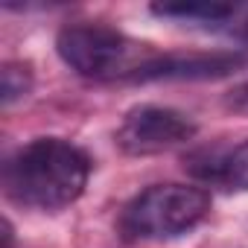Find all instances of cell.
I'll use <instances>...</instances> for the list:
<instances>
[{
    "label": "cell",
    "instance_id": "cell-8",
    "mask_svg": "<svg viewBox=\"0 0 248 248\" xmlns=\"http://www.w3.org/2000/svg\"><path fill=\"white\" fill-rule=\"evenodd\" d=\"M32 67L27 62H6L0 67V102L12 105L32 91Z\"/></svg>",
    "mask_w": 248,
    "mask_h": 248
},
{
    "label": "cell",
    "instance_id": "cell-2",
    "mask_svg": "<svg viewBox=\"0 0 248 248\" xmlns=\"http://www.w3.org/2000/svg\"><path fill=\"white\" fill-rule=\"evenodd\" d=\"M62 62L88 79H129L143 70L158 50L105 24H73L56 38Z\"/></svg>",
    "mask_w": 248,
    "mask_h": 248
},
{
    "label": "cell",
    "instance_id": "cell-3",
    "mask_svg": "<svg viewBox=\"0 0 248 248\" xmlns=\"http://www.w3.org/2000/svg\"><path fill=\"white\" fill-rule=\"evenodd\" d=\"M210 210V196L190 184H155L138 193L120 216L129 239H164L196 228Z\"/></svg>",
    "mask_w": 248,
    "mask_h": 248
},
{
    "label": "cell",
    "instance_id": "cell-6",
    "mask_svg": "<svg viewBox=\"0 0 248 248\" xmlns=\"http://www.w3.org/2000/svg\"><path fill=\"white\" fill-rule=\"evenodd\" d=\"M204 167L193 170L196 175L216 181L228 190H248V140L228 149V152H210L199 155Z\"/></svg>",
    "mask_w": 248,
    "mask_h": 248
},
{
    "label": "cell",
    "instance_id": "cell-9",
    "mask_svg": "<svg viewBox=\"0 0 248 248\" xmlns=\"http://www.w3.org/2000/svg\"><path fill=\"white\" fill-rule=\"evenodd\" d=\"M228 108L239 111V114H248V82L236 85L231 93H228Z\"/></svg>",
    "mask_w": 248,
    "mask_h": 248
},
{
    "label": "cell",
    "instance_id": "cell-5",
    "mask_svg": "<svg viewBox=\"0 0 248 248\" xmlns=\"http://www.w3.org/2000/svg\"><path fill=\"white\" fill-rule=\"evenodd\" d=\"M245 59L239 53H158L132 82H161V79H222L239 70Z\"/></svg>",
    "mask_w": 248,
    "mask_h": 248
},
{
    "label": "cell",
    "instance_id": "cell-4",
    "mask_svg": "<svg viewBox=\"0 0 248 248\" xmlns=\"http://www.w3.org/2000/svg\"><path fill=\"white\" fill-rule=\"evenodd\" d=\"M193 135L196 123L181 111L164 105H135L123 117L114 140L126 155H158L193 140Z\"/></svg>",
    "mask_w": 248,
    "mask_h": 248
},
{
    "label": "cell",
    "instance_id": "cell-10",
    "mask_svg": "<svg viewBox=\"0 0 248 248\" xmlns=\"http://www.w3.org/2000/svg\"><path fill=\"white\" fill-rule=\"evenodd\" d=\"M15 245V233H12V222L3 219V248H12Z\"/></svg>",
    "mask_w": 248,
    "mask_h": 248
},
{
    "label": "cell",
    "instance_id": "cell-11",
    "mask_svg": "<svg viewBox=\"0 0 248 248\" xmlns=\"http://www.w3.org/2000/svg\"><path fill=\"white\" fill-rule=\"evenodd\" d=\"M245 38H248V35H245Z\"/></svg>",
    "mask_w": 248,
    "mask_h": 248
},
{
    "label": "cell",
    "instance_id": "cell-1",
    "mask_svg": "<svg viewBox=\"0 0 248 248\" xmlns=\"http://www.w3.org/2000/svg\"><path fill=\"white\" fill-rule=\"evenodd\" d=\"M88 175L91 161L79 146L62 138H38L6 161L3 187L18 204L62 210L85 193Z\"/></svg>",
    "mask_w": 248,
    "mask_h": 248
},
{
    "label": "cell",
    "instance_id": "cell-7",
    "mask_svg": "<svg viewBox=\"0 0 248 248\" xmlns=\"http://www.w3.org/2000/svg\"><path fill=\"white\" fill-rule=\"evenodd\" d=\"M155 15L161 18H178V21H207L219 24L233 15L231 3H216V0H178V3H155Z\"/></svg>",
    "mask_w": 248,
    "mask_h": 248
}]
</instances>
